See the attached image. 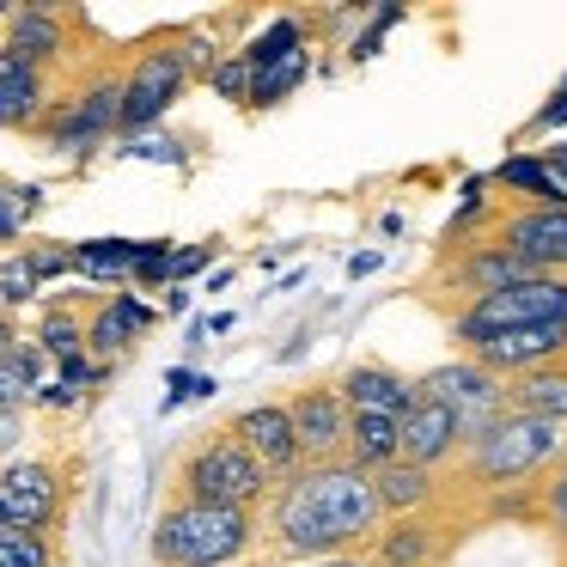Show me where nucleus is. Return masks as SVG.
Here are the masks:
<instances>
[{
  "mask_svg": "<svg viewBox=\"0 0 567 567\" xmlns=\"http://www.w3.org/2000/svg\"><path fill=\"white\" fill-rule=\"evenodd\" d=\"M494 184L537 196V208H567V196L555 189V177H549V165H543V159H506L501 172H494Z\"/></svg>",
  "mask_w": 567,
  "mask_h": 567,
  "instance_id": "393cba45",
  "label": "nucleus"
},
{
  "mask_svg": "<svg viewBox=\"0 0 567 567\" xmlns=\"http://www.w3.org/2000/svg\"><path fill=\"white\" fill-rule=\"evenodd\" d=\"M403 457V433H396V415H348V464L379 476Z\"/></svg>",
  "mask_w": 567,
  "mask_h": 567,
  "instance_id": "f3484780",
  "label": "nucleus"
},
{
  "mask_svg": "<svg viewBox=\"0 0 567 567\" xmlns=\"http://www.w3.org/2000/svg\"><path fill=\"white\" fill-rule=\"evenodd\" d=\"M379 518H384L379 482H372L367 470H354V464L299 470V476L287 482L281 506H275V530H281L287 549L293 555H323V561H336L348 543L372 537Z\"/></svg>",
  "mask_w": 567,
  "mask_h": 567,
  "instance_id": "f257e3e1",
  "label": "nucleus"
},
{
  "mask_svg": "<svg viewBox=\"0 0 567 567\" xmlns=\"http://www.w3.org/2000/svg\"><path fill=\"white\" fill-rule=\"evenodd\" d=\"M208 80H214V92H220V99H245V104H250V86H257V68H250L245 55H233V62H220Z\"/></svg>",
  "mask_w": 567,
  "mask_h": 567,
  "instance_id": "7c9ffc66",
  "label": "nucleus"
},
{
  "mask_svg": "<svg viewBox=\"0 0 567 567\" xmlns=\"http://www.w3.org/2000/svg\"><path fill=\"white\" fill-rule=\"evenodd\" d=\"M62 19L55 13H43V7H19V13H7V50L19 55L25 68H50L55 55H62Z\"/></svg>",
  "mask_w": 567,
  "mask_h": 567,
  "instance_id": "2eb2a0df",
  "label": "nucleus"
},
{
  "mask_svg": "<svg viewBox=\"0 0 567 567\" xmlns=\"http://www.w3.org/2000/svg\"><path fill=\"white\" fill-rule=\"evenodd\" d=\"M147 250L153 238H92V245H74V269L92 281H128Z\"/></svg>",
  "mask_w": 567,
  "mask_h": 567,
  "instance_id": "aec40b11",
  "label": "nucleus"
},
{
  "mask_svg": "<svg viewBox=\"0 0 567 567\" xmlns=\"http://www.w3.org/2000/svg\"><path fill=\"white\" fill-rule=\"evenodd\" d=\"M543 165H549L555 189H561V196H567V147H549V153H543Z\"/></svg>",
  "mask_w": 567,
  "mask_h": 567,
  "instance_id": "e433bc0d",
  "label": "nucleus"
},
{
  "mask_svg": "<svg viewBox=\"0 0 567 567\" xmlns=\"http://www.w3.org/2000/svg\"><path fill=\"white\" fill-rule=\"evenodd\" d=\"M415 396L452 409V415H457V440H464V445H476L501 415H513V384L494 379L488 367H476V360H452V367L421 372Z\"/></svg>",
  "mask_w": 567,
  "mask_h": 567,
  "instance_id": "423d86ee",
  "label": "nucleus"
},
{
  "mask_svg": "<svg viewBox=\"0 0 567 567\" xmlns=\"http://www.w3.org/2000/svg\"><path fill=\"white\" fill-rule=\"evenodd\" d=\"M318 567H360V561H342V555H336V561H318Z\"/></svg>",
  "mask_w": 567,
  "mask_h": 567,
  "instance_id": "a19ab883",
  "label": "nucleus"
},
{
  "mask_svg": "<svg viewBox=\"0 0 567 567\" xmlns=\"http://www.w3.org/2000/svg\"><path fill=\"white\" fill-rule=\"evenodd\" d=\"M43 348H50V354H62V360H74L80 348H86V330H80L74 318H68V311H50V318H43V336H38Z\"/></svg>",
  "mask_w": 567,
  "mask_h": 567,
  "instance_id": "c756f323",
  "label": "nucleus"
},
{
  "mask_svg": "<svg viewBox=\"0 0 567 567\" xmlns=\"http://www.w3.org/2000/svg\"><path fill=\"white\" fill-rule=\"evenodd\" d=\"M372 482H379V506H384V513H415V506L433 494V470L403 464V457H396L391 470H379Z\"/></svg>",
  "mask_w": 567,
  "mask_h": 567,
  "instance_id": "5701e85b",
  "label": "nucleus"
},
{
  "mask_svg": "<svg viewBox=\"0 0 567 567\" xmlns=\"http://www.w3.org/2000/svg\"><path fill=\"white\" fill-rule=\"evenodd\" d=\"M396 433H403V464H421V470H440L464 445L457 440V415L445 403H427V396H415V409L396 421Z\"/></svg>",
  "mask_w": 567,
  "mask_h": 567,
  "instance_id": "4468645a",
  "label": "nucleus"
},
{
  "mask_svg": "<svg viewBox=\"0 0 567 567\" xmlns=\"http://www.w3.org/2000/svg\"><path fill=\"white\" fill-rule=\"evenodd\" d=\"M299 50H306V31H299V19H275V25L245 50V62L257 68V74H269V68H281L287 55H299Z\"/></svg>",
  "mask_w": 567,
  "mask_h": 567,
  "instance_id": "a878e982",
  "label": "nucleus"
},
{
  "mask_svg": "<svg viewBox=\"0 0 567 567\" xmlns=\"http://www.w3.org/2000/svg\"><path fill=\"white\" fill-rule=\"evenodd\" d=\"M19 226H25V220L13 214V184H0V245H13Z\"/></svg>",
  "mask_w": 567,
  "mask_h": 567,
  "instance_id": "f704fd0d",
  "label": "nucleus"
},
{
  "mask_svg": "<svg viewBox=\"0 0 567 567\" xmlns=\"http://www.w3.org/2000/svg\"><path fill=\"white\" fill-rule=\"evenodd\" d=\"M123 153H141V159H177V141H128V147Z\"/></svg>",
  "mask_w": 567,
  "mask_h": 567,
  "instance_id": "c9c22d12",
  "label": "nucleus"
},
{
  "mask_svg": "<svg viewBox=\"0 0 567 567\" xmlns=\"http://www.w3.org/2000/svg\"><path fill=\"white\" fill-rule=\"evenodd\" d=\"M250 549V513L214 501H172L153 525V561L159 567H226Z\"/></svg>",
  "mask_w": 567,
  "mask_h": 567,
  "instance_id": "f03ea898",
  "label": "nucleus"
},
{
  "mask_svg": "<svg viewBox=\"0 0 567 567\" xmlns=\"http://www.w3.org/2000/svg\"><path fill=\"white\" fill-rule=\"evenodd\" d=\"M372 269H379V250H360V257L348 262V275H372Z\"/></svg>",
  "mask_w": 567,
  "mask_h": 567,
  "instance_id": "4c0bfd02",
  "label": "nucleus"
},
{
  "mask_svg": "<svg viewBox=\"0 0 567 567\" xmlns=\"http://www.w3.org/2000/svg\"><path fill=\"white\" fill-rule=\"evenodd\" d=\"M13 348H19V336H13V323H7V318H0V360H7V354H13Z\"/></svg>",
  "mask_w": 567,
  "mask_h": 567,
  "instance_id": "58836bf2",
  "label": "nucleus"
},
{
  "mask_svg": "<svg viewBox=\"0 0 567 567\" xmlns=\"http://www.w3.org/2000/svg\"><path fill=\"white\" fill-rule=\"evenodd\" d=\"M38 372H43V348H31V342H19L13 354L0 360V415H19L31 403Z\"/></svg>",
  "mask_w": 567,
  "mask_h": 567,
  "instance_id": "4be33fe9",
  "label": "nucleus"
},
{
  "mask_svg": "<svg viewBox=\"0 0 567 567\" xmlns=\"http://www.w3.org/2000/svg\"><path fill=\"white\" fill-rule=\"evenodd\" d=\"M488 245L513 250L518 262H530L537 275H561L567 269V208H518L494 226Z\"/></svg>",
  "mask_w": 567,
  "mask_h": 567,
  "instance_id": "6e6552de",
  "label": "nucleus"
},
{
  "mask_svg": "<svg viewBox=\"0 0 567 567\" xmlns=\"http://www.w3.org/2000/svg\"><path fill=\"white\" fill-rule=\"evenodd\" d=\"M233 440L257 457L269 476H299L306 452H299V433H293V409L287 403H257L245 415H233Z\"/></svg>",
  "mask_w": 567,
  "mask_h": 567,
  "instance_id": "1a4fd4ad",
  "label": "nucleus"
},
{
  "mask_svg": "<svg viewBox=\"0 0 567 567\" xmlns=\"http://www.w3.org/2000/svg\"><path fill=\"white\" fill-rule=\"evenodd\" d=\"M31 293H38V275L25 269V257H13L0 269V299H7V306H25Z\"/></svg>",
  "mask_w": 567,
  "mask_h": 567,
  "instance_id": "2f4dec72",
  "label": "nucleus"
},
{
  "mask_svg": "<svg viewBox=\"0 0 567 567\" xmlns=\"http://www.w3.org/2000/svg\"><path fill=\"white\" fill-rule=\"evenodd\" d=\"M43 116V74L19 68L13 80H0V128H31Z\"/></svg>",
  "mask_w": 567,
  "mask_h": 567,
  "instance_id": "b1692460",
  "label": "nucleus"
},
{
  "mask_svg": "<svg viewBox=\"0 0 567 567\" xmlns=\"http://www.w3.org/2000/svg\"><path fill=\"white\" fill-rule=\"evenodd\" d=\"M189 68H184V50H147L135 68H128L123 80V135H141V128H153L165 111L177 104V92H184Z\"/></svg>",
  "mask_w": 567,
  "mask_h": 567,
  "instance_id": "0eeeda50",
  "label": "nucleus"
},
{
  "mask_svg": "<svg viewBox=\"0 0 567 567\" xmlns=\"http://www.w3.org/2000/svg\"><path fill=\"white\" fill-rule=\"evenodd\" d=\"M0 530H13V513H7V506H0Z\"/></svg>",
  "mask_w": 567,
  "mask_h": 567,
  "instance_id": "ea45409f",
  "label": "nucleus"
},
{
  "mask_svg": "<svg viewBox=\"0 0 567 567\" xmlns=\"http://www.w3.org/2000/svg\"><path fill=\"white\" fill-rule=\"evenodd\" d=\"M147 323H153V311L141 306L135 293H116L111 306H99V318H92V330H86V348L92 354H123Z\"/></svg>",
  "mask_w": 567,
  "mask_h": 567,
  "instance_id": "6ab92c4d",
  "label": "nucleus"
},
{
  "mask_svg": "<svg viewBox=\"0 0 567 567\" xmlns=\"http://www.w3.org/2000/svg\"><path fill=\"white\" fill-rule=\"evenodd\" d=\"M177 488H184V501H214V506H257L262 494H269V470L257 464V457L245 452V445L233 440V427L226 433H208V440L196 445V452L184 457V470H177Z\"/></svg>",
  "mask_w": 567,
  "mask_h": 567,
  "instance_id": "39448f33",
  "label": "nucleus"
},
{
  "mask_svg": "<svg viewBox=\"0 0 567 567\" xmlns=\"http://www.w3.org/2000/svg\"><path fill=\"white\" fill-rule=\"evenodd\" d=\"M567 452L561 427L555 421H530V415H501L476 445H470L464 476H476L482 488H506V482H525L537 470H549Z\"/></svg>",
  "mask_w": 567,
  "mask_h": 567,
  "instance_id": "7ed1b4c3",
  "label": "nucleus"
},
{
  "mask_svg": "<svg viewBox=\"0 0 567 567\" xmlns=\"http://www.w3.org/2000/svg\"><path fill=\"white\" fill-rule=\"evenodd\" d=\"M0 506L13 513L19 530H43L50 537V525L62 518V476H55L50 464H7L0 470Z\"/></svg>",
  "mask_w": 567,
  "mask_h": 567,
  "instance_id": "f8f14e48",
  "label": "nucleus"
},
{
  "mask_svg": "<svg viewBox=\"0 0 567 567\" xmlns=\"http://www.w3.org/2000/svg\"><path fill=\"white\" fill-rule=\"evenodd\" d=\"M25 269L38 275V287H43V281H55V275L74 269V250H43L38 245V250H25Z\"/></svg>",
  "mask_w": 567,
  "mask_h": 567,
  "instance_id": "473e14b6",
  "label": "nucleus"
},
{
  "mask_svg": "<svg viewBox=\"0 0 567 567\" xmlns=\"http://www.w3.org/2000/svg\"><path fill=\"white\" fill-rule=\"evenodd\" d=\"M208 257H214V245H189V250H172V281H184V275L208 269Z\"/></svg>",
  "mask_w": 567,
  "mask_h": 567,
  "instance_id": "72a5a7b5",
  "label": "nucleus"
},
{
  "mask_svg": "<svg viewBox=\"0 0 567 567\" xmlns=\"http://www.w3.org/2000/svg\"><path fill=\"white\" fill-rule=\"evenodd\" d=\"M561 354H567V323H530V330H506L494 342L470 348V360L488 367L494 379H525L537 367H555Z\"/></svg>",
  "mask_w": 567,
  "mask_h": 567,
  "instance_id": "9d476101",
  "label": "nucleus"
},
{
  "mask_svg": "<svg viewBox=\"0 0 567 567\" xmlns=\"http://www.w3.org/2000/svg\"><path fill=\"white\" fill-rule=\"evenodd\" d=\"M530 323H567V275H530V281L506 287V293L470 299L457 311L452 336L464 348H482L506 330H530Z\"/></svg>",
  "mask_w": 567,
  "mask_h": 567,
  "instance_id": "20e7f679",
  "label": "nucleus"
},
{
  "mask_svg": "<svg viewBox=\"0 0 567 567\" xmlns=\"http://www.w3.org/2000/svg\"><path fill=\"white\" fill-rule=\"evenodd\" d=\"M537 518H543L549 530H561V537H567V452L555 457V476L537 488Z\"/></svg>",
  "mask_w": 567,
  "mask_h": 567,
  "instance_id": "c85d7f7f",
  "label": "nucleus"
},
{
  "mask_svg": "<svg viewBox=\"0 0 567 567\" xmlns=\"http://www.w3.org/2000/svg\"><path fill=\"white\" fill-rule=\"evenodd\" d=\"M0 567H55V549L43 530H0Z\"/></svg>",
  "mask_w": 567,
  "mask_h": 567,
  "instance_id": "bb28decb",
  "label": "nucleus"
},
{
  "mask_svg": "<svg viewBox=\"0 0 567 567\" xmlns=\"http://www.w3.org/2000/svg\"><path fill=\"white\" fill-rule=\"evenodd\" d=\"M336 391H342L348 415H396L403 421L415 409V379H403L396 367H348L336 379Z\"/></svg>",
  "mask_w": 567,
  "mask_h": 567,
  "instance_id": "ddd939ff",
  "label": "nucleus"
},
{
  "mask_svg": "<svg viewBox=\"0 0 567 567\" xmlns=\"http://www.w3.org/2000/svg\"><path fill=\"white\" fill-rule=\"evenodd\" d=\"M306 50H299V55H287V62L281 68H269V74H257V86H250V104H281L287 99V92H293L299 86V80H306Z\"/></svg>",
  "mask_w": 567,
  "mask_h": 567,
  "instance_id": "cd10ccee",
  "label": "nucleus"
},
{
  "mask_svg": "<svg viewBox=\"0 0 567 567\" xmlns=\"http://www.w3.org/2000/svg\"><path fill=\"white\" fill-rule=\"evenodd\" d=\"M433 549H440V530L415 525V518H396L379 537V567H427Z\"/></svg>",
  "mask_w": 567,
  "mask_h": 567,
  "instance_id": "412c9836",
  "label": "nucleus"
},
{
  "mask_svg": "<svg viewBox=\"0 0 567 567\" xmlns=\"http://www.w3.org/2000/svg\"><path fill=\"white\" fill-rule=\"evenodd\" d=\"M293 433H299V452L311 464H336V452H348V403L336 384H306L293 396Z\"/></svg>",
  "mask_w": 567,
  "mask_h": 567,
  "instance_id": "9b49d317",
  "label": "nucleus"
},
{
  "mask_svg": "<svg viewBox=\"0 0 567 567\" xmlns=\"http://www.w3.org/2000/svg\"><path fill=\"white\" fill-rule=\"evenodd\" d=\"M530 262H518L513 250H501V245H482V250H470L464 262L452 269V281L464 287V293H476V299H488V293H506V287H518V281H530Z\"/></svg>",
  "mask_w": 567,
  "mask_h": 567,
  "instance_id": "dca6fc26",
  "label": "nucleus"
},
{
  "mask_svg": "<svg viewBox=\"0 0 567 567\" xmlns=\"http://www.w3.org/2000/svg\"><path fill=\"white\" fill-rule=\"evenodd\" d=\"M513 415H530V421H567V367H537L525 379H513Z\"/></svg>",
  "mask_w": 567,
  "mask_h": 567,
  "instance_id": "a211bd4d",
  "label": "nucleus"
}]
</instances>
